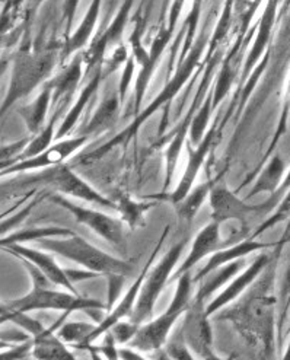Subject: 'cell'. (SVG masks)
Masks as SVG:
<instances>
[{
    "label": "cell",
    "mask_w": 290,
    "mask_h": 360,
    "mask_svg": "<svg viewBox=\"0 0 290 360\" xmlns=\"http://www.w3.org/2000/svg\"><path fill=\"white\" fill-rule=\"evenodd\" d=\"M290 241V225L279 243L273 247V258L256 283L245 292L237 305L226 307L216 314L219 321H229L248 345L260 349L267 360L275 357L277 345V296L275 280L282 250Z\"/></svg>",
    "instance_id": "6da1fadb"
},
{
    "label": "cell",
    "mask_w": 290,
    "mask_h": 360,
    "mask_svg": "<svg viewBox=\"0 0 290 360\" xmlns=\"http://www.w3.org/2000/svg\"><path fill=\"white\" fill-rule=\"evenodd\" d=\"M209 41H210V38L207 35V31L203 30L202 35L197 38V41L195 43V46H192L191 51L188 53V56L183 60L181 63H178L176 72H173V75L169 77V81L166 82V85L164 86V89L158 95V98L153 99L152 104L146 110H143L139 115L134 117L133 123L126 130H123L117 136H114L110 140V142H107L101 148L85 155L82 158V161L84 162H93V161H96V159H101L103 156H105L114 148L121 146V145L126 146L130 142V140L138 134L140 127L147 122V120L154 112H157L164 105H169L173 101V98L178 95L181 88L187 84V81L191 77V75L195 73V70L197 69V66L200 63V58L203 57L204 49L209 46Z\"/></svg>",
    "instance_id": "7a4b0ae2"
},
{
    "label": "cell",
    "mask_w": 290,
    "mask_h": 360,
    "mask_svg": "<svg viewBox=\"0 0 290 360\" xmlns=\"http://www.w3.org/2000/svg\"><path fill=\"white\" fill-rule=\"evenodd\" d=\"M192 288H195V282H192L191 271L183 274L177 282V289L172 296L169 308L159 316L143 324L127 345V347L140 353L164 350L173 326L177 324L181 316H184L191 304V299L195 296L192 295Z\"/></svg>",
    "instance_id": "3957f363"
},
{
    "label": "cell",
    "mask_w": 290,
    "mask_h": 360,
    "mask_svg": "<svg viewBox=\"0 0 290 360\" xmlns=\"http://www.w3.org/2000/svg\"><path fill=\"white\" fill-rule=\"evenodd\" d=\"M40 247L47 252L62 255L86 270L98 273L100 276L115 274L128 277L133 273V266L126 259L110 255L76 233L70 236L43 239L40 241Z\"/></svg>",
    "instance_id": "277c9868"
},
{
    "label": "cell",
    "mask_w": 290,
    "mask_h": 360,
    "mask_svg": "<svg viewBox=\"0 0 290 360\" xmlns=\"http://www.w3.org/2000/svg\"><path fill=\"white\" fill-rule=\"evenodd\" d=\"M57 54L51 50L19 51L13 60V69L8 94L2 103V115L19 99L31 95L40 85H46L57 65Z\"/></svg>",
    "instance_id": "5b68a950"
},
{
    "label": "cell",
    "mask_w": 290,
    "mask_h": 360,
    "mask_svg": "<svg viewBox=\"0 0 290 360\" xmlns=\"http://www.w3.org/2000/svg\"><path fill=\"white\" fill-rule=\"evenodd\" d=\"M108 311L107 305L96 299L84 297L67 290H55L54 288H32L21 297L2 304V314L32 312V311H60L72 314L74 311Z\"/></svg>",
    "instance_id": "8992f818"
},
{
    "label": "cell",
    "mask_w": 290,
    "mask_h": 360,
    "mask_svg": "<svg viewBox=\"0 0 290 360\" xmlns=\"http://www.w3.org/2000/svg\"><path fill=\"white\" fill-rule=\"evenodd\" d=\"M187 243L188 239H183L178 244L171 247V250L162 257L161 262L149 270L142 286L136 308H134V312L130 318V321L134 326L142 327L143 324L150 321L154 305H157L164 288L169 283L171 276L173 274V269H176L183 251L185 250Z\"/></svg>",
    "instance_id": "52a82bcc"
},
{
    "label": "cell",
    "mask_w": 290,
    "mask_h": 360,
    "mask_svg": "<svg viewBox=\"0 0 290 360\" xmlns=\"http://www.w3.org/2000/svg\"><path fill=\"white\" fill-rule=\"evenodd\" d=\"M220 58H222V50L218 51L213 57L207 62H204V73H203V79H202V84L196 92V96L192 98L191 105L187 111V114L184 115V118L181 120V123L177 126L176 130L171 131V139L168 142L166 150H165V164H166V171H165V181H164V191H166L171 187L172 183V178H173V172L177 169V162H178V158L180 153L183 150V146L187 140V134L190 133L191 124H192V120H195L197 111L200 110V107L203 105L204 99L207 96V94L210 92V84H211V79L215 77V69L216 66L220 63Z\"/></svg>",
    "instance_id": "ba28073f"
},
{
    "label": "cell",
    "mask_w": 290,
    "mask_h": 360,
    "mask_svg": "<svg viewBox=\"0 0 290 360\" xmlns=\"http://www.w3.org/2000/svg\"><path fill=\"white\" fill-rule=\"evenodd\" d=\"M50 202L59 205L65 210H67L74 221L89 228L93 233L105 239L107 243L114 245L119 250H126V233H124V222L121 219H115L107 213L100 210L88 209L84 206L76 205L72 200L62 194H50Z\"/></svg>",
    "instance_id": "9c48e42d"
},
{
    "label": "cell",
    "mask_w": 290,
    "mask_h": 360,
    "mask_svg": "<svg viewBox=\"0 0 290 360\" xmlns=\"http://www.w3.org/2000/svg\"><path fill=\"white\" fill-rule=\"evenodd\" d=\"M169 229H171L169 226H166V228L164 229L162 235H161L159 239H158L157 247L153 248L152 254L149 255L147 262H146L145 267L142 269L140 274H139L136 278H134L133 285L128 288V290L124 293V296L117 302V305H115V307L105 315L104 321H103L101 324L96 326V330H95L93 334L91 335L89 343L85 346V349H86L88 346H91V345H95L96 340L101 338L103 335H105L112 327H115L119 323L124 321V319H130V318H131V315H133V312H134V308H136L138 299H139L142 286H143L145 280H146V276H147L149 270L153 267L154 258H157V255L159 254V251H161V248H162V245H164V243H165V239H166V236H168V233H169ZM85 349H84V350H85Z\"/></svg>",
    "instance_id": "30bf717a"
},
{
    "label": "cell",
    "mask_w": 290,
    "mask_h": 360,
    "mask_svg": "<svg viewBox=\"0 0 290 360\" xmlns=\"http://www.w3.org/2000/svg\"><path fill=\"white\" fill-rule=\"evenodd\" d=\"M184 4L183 2H173L171 4V11H169V18H168V25H162L161 30L158 31L157 37L152 41L150 50H149V62L146 66L139 69V75L136 79V85H134V115H139L142 112V103L145 99V94L147 91V86L150 84V79L157 70L161 57L164 51L166 50L172 34L176 31L177 22L180 19V13L183 9Z\"/></svg>",
    "instance_id": "8fae6325"
},
{
    "label": "cell",
    "mask_w": 290,
    "mask_h": 360,
    "mask_svg": "<svg viewBox=\"0 0 290 360\" xmlns=\"http://www.w3.org/2000/svg\"><path fill=\"white\" fill-rule=\"evenodd\" d=\"M37 179L53 186L62 195H69L84 200V202L98 205L107 209H117L114 200L105 197L100 191H96L91 184H88L84 178L73 172L67 165H59L47 169L41 176Z\"/></svg>",
    "instance_id": "7c38bea8"
},
{
    "label": "cell",
    "mask_w": 290,
    "mask_h": 360,
    "mask_svg": "<svg viewBox=\"0 0 290 360\" xmlns=\"http://www.w3.org/2000/svg\"><path fill=\"white\" fill-rule=\"evenodd\" d=\"M207 304L192 296L191 304L184 314V323L180 333L188 349L199 359H204L213 353V331L210 326V316L206 311Z\"/></svg>",
    "instance_id": "4fadbf2b"
},
{
    "label": "cell",
    "mask_w": 290,
    "mask_h": 360,
    "mask_svg": "<svg viewBox=\"0 0 290 360\" xmlns=\"http://www.w3.org/2000/svg\"><path fill=\"white\" fill-rule=\"evenodd\" d=\"M222 131L220 123H215L213 126L210 127V130L206 133L203 142L197 146V148H192L188 142H187V148H188V161H187V167L184 169V174L180 179L178 186L176 187L171 194H168V200L173 205L177 206L180 202L188 195V193L195 188V183L197 179V175L202 169V167L204 165L206 159L209 156V153L211 152V149L215 148L216 145V140L219 139Z\"/></svg>",
    "instance_id": "5bb4252c"
},
{
    "label": "cell",
    "mask_w": 290,
    "mask_h": 360,
    "mask_svg": "<svg viewBox=\"0 0 290 360\" xmlns=\"http://www.w3.org/2000/svg\"><path fill=\"white\" fill-rule=\"evenodd\" d=\"M210 209L211 221L218 224H225L230 221L245 222L249 216L264 213L261 205H249L246 200H242L237 193L230 191L226 186H215L210 193Z\"/></svg>",
    "instance_id": "9a60e30c"
},
{
    "label": "cell",
    "mask_w": 290,
    "mask_h": 360,
    "mask_svg": "<svg viewBox=\"0 0 290 360\" xmlns=\"http://www.w3.org/2000/svg\"><path fill=\"white\" fill-rule=\"evenodd\" d=\"M273 254H261L258 255L253 263L248 264L238 276L232 278V282L225 286L219 295H216L211 301L207 304L206 311L209 316H213L219 314L222 309L229 307L232 302H235L239 296H242L248 288L256 283V280L261 276V273L267 269V266L272 262Z\"/></svg>",
    "instance_id": "2e32d148"
},
{
    "label": "cell",
    "mask_w": 290,
    "mask_h": 360,
    "mask_svg": "<svg viewBox=\"0 0 290 360\" xmlns=\"http://www.w3.org/2000/svg\"><path fill=\"white\" fill-rule=\"evenodd\" d=\"M89 137L88 136H77L66 140H60V142L54 143L50 149L43 152L41 155H38L35 158L27 159V161L18 162L9 168L2 169V175H9V174H19V172H27L32 169H44V168H54L62 165L67 158H70L74 152L79 150L84 145L88 143Z\"/></svg>",
    "instance_id": "e0dca14e"
},
{
    "label": "cell",
    "mask_w": 290,
    "mask_h": 360,
    "mask_svg": "<svg viewBox=\"0 0 290 360\" xmlns=\"http://www.w3.org/2000/svg\"><path fill=\"white\" fill-rule=\"evenodd\" d=\"M4 250L15 255L16 258H22L32 263L35 267H38L43 271V274L54 286H59L70 293L79 295L76 290V286L69 280L66 270H63L59 264L55 263L51 252H47L44 250L31 248V247H24V245H9V247H5Z\"/></svg>",
    "instance_id": "ac0fdd59"
},
{
    "label": "cell",
    "mask_w": 290,
    "mask_h": 360,
    "mask_svg": "<svg viewBox=\"0 0 290 360\" xmlns=\"http://www.w3.org/2000/svg\"><path fill=\"white\" fill-rule=\"evenodd\" d=\"M225 247H222V239H220V224L211 221L210 224H207L203 229H200L195 238V241L191 244V250L187 255V258L183 262V264L173 271V274L171 276V282H178V278L185 274L190 273L192 267H196L203 258L218 252L219 250H222Z\"/></svg>",
    "instance_id": "d6986e66"
},
{
    "label": "cell",
    "mask_w": 290,
    "mask_h": 360,
    "mask_svg": "<svg viewBox=\"0 0 290 360\" xmlns=\"http://www.w3.org/2000/svg\"><path fill=\"white\" fill-rule=\"evenodd\" d=\"M277 5H279L277 2H268L263 16L260 18L253 47H251V50H249V53L245 58L244 68H242V73H241V82L242 84L246 82V79L249 77V75L254 72V69L261 62V58L270 50L268 44H270V39H272L273 27H275V22H276Z\"/></svg>",
    "instance_id": "ffe728a7"
},
{
    "label": "cell",
    "mask_w": 290,
    "mask_h": 360,
    "mask_svg": "<svg viewBox=\"0 0 290 360\" xmlns=\"http://www.w3.org/2000/svg\"><path fill=\"white\" fill-rule=\"evenodd\" d=\"M272 247H275V244L258 243V241H256V239L248 236L246 239H244V241H239L230 247H225V248L219 250L218 252L211 254L209 262L196 273L195 277H192V282H195V285H197L203 277H206L211 271H215L216 269H219L228 263L237 262V259L245 258L246 255H251L257 251H264V250L272 248Z\"/></svg>",
    "instance_id": "44dd1931"
},
{
    "label": "cell",
    "mask_w": 290,
    "mask_h": 360,
    "mask_svg": "<svg viewBox=\"0 0 290 360\" xmlns=\"http://www.w3.org/2000/svg\"><path fill=\"white\" fill-rule=\"evenodd\" d=\"M84 68V56L82 53H77L59 75L50 79L47 85L50 86L53 94L51 105H66L70 101L72 95L81 84Z\"/></svg>",
    "instance_id": "7402d4cb"
},
{
    "label": "cell",
    "mask_w": 290,
    "mask_h": 360,
    "mask_svg": "<svg viewBox=\"0 0 290 360\" xmlns=\"http://www.w3.org/2000/svg\"><path fill=\"white\" fill-rule=\"evenodd\" d=\"M70 314H65L59 321L46 328L40 335L34 337L32 359L35 360H77L74 353L57 335V330L66 321Z\"/></svg>",
    "instance_id": "603a6c76"
},
{
    "label": "cell",
    "mask_w": 290,
    "mask_h": 360,
    "mask_svg": "<svg viewBox=\"0 0 290 360\" xmlns=\"http://www.w3.org/2000/svg\"><path fill=\"white\" fill-rule=\"evenodd\" d=\"M245 267H246L245 258H241V259H237V262L228 263L216 269L215 271H211L197 283L199 288L195 293V297L209 304L211 301V296H213L218 290H222L225 286H228L232 282V278L238 276Z\"/></svg>",
    "instance_id": "cb8c5ba5"
},
{
    "label": "cell",
    "mask_w": 290,
    "mask_h": 360,
    "mask_svg": "<svg viewBox=\"0 0 290 360\" xmlns=\"http://www.w3.org/2000/svg\"><path fill=\"white\" fill-rule=\"evenodd\" d=\"M104 81V73H103V66L100 69H96L93 76L91 77V81L84 86V89L81 91L79 96H77V99L74 101V104L72 105V108L67 111L65 120L62 122L60 127L57 129V133H55V140H60L63 137H66L76 126L77 120L81 118L84 110L86 108V105L92 101V98L95 96V94L98 92L101 84Z\"/></svg>",
    "instance_id": "d4e9b609"
},
{
    "label": "cell",
    "mask_w": 290,
    "mask_h": 360,
    "mask_svg": "<svg viewBox=\"0 0 290 360\" xmlns=\"http://www.w3.org/2000/svg\"><path fill=\"white\" fill-rule=\"evenodd\" d=\"M121 99L119 95V91H114L111 94H107L103 101L100 103L98 108L93 112L91 117L89 123L85 126V129L81 130L82 136H93V134H100L103 131H107L119 117L120 107H121Z\"/></svg>",
    "instance_id": "484cf974"
},
{
    "label": "cell",
    "mask_w": 290,
    "mask_h": 360,
    "mask_svg": "<svg viewBox=\"0 0 290 360\" xmlns=\"http://www.w3.org/2000/svg\"><path fill=\"white\" fill-rule=\"evenodd\" d=\"M286 164L279 155L270 158L263 169L257 174V179L254 186L246 194V200L253 198L260 194H276L283 183Z\"/></svg>",
    "instance_id": "4316f807"
},
{
    "label": "cell",
    "mask_w": 290,
    "mask_h": 360,
    "mask_svg": "<svg viewBox=\"0 0 290 360\" xmlns=\"http://www.w3.org/2000/svg\"><path fill=\"white\" fill-rule=\"evenodd\" d=\"M51 101H53V94H51L50 86L46 84L43 86L41 92L38 94V96L31 104L18 108V114L21 115L28 131L32 136H37L47 126L46 120H47V112H48Z\"/></svg>",
    "instance_id": "83f0119b"
},
{
    "label": "cell",
    "mask_w": 290,
    "mask_h": 360,
    "mask_svg": "<svg viewBox=\"0 0 290 360\" xmlns=\"http://www.w3.org/2000/svg\"><path fill=\"white\" fill-rule=\"evenodd\" d=\"M100 2H92L86 15L84 16L81 25L77 27V30L67 38L66 44L63 46V58H67L72 54L79 53L88 43L92 37V32L96 27V22H98L100 18Z\"/></svg>",
    "instance_id": "f1b7e54d"
},
{
    "label": "cell",
    "mask_w": 290,
    "mask_h": 360,
    "mask_svg": "<svg viewBox=\"0 0 290 360\" xmlns=\"http://www.w3.org/2000/svg\"><path fill=\"white\" fill-rule=\"evenodd\" d=\"M74 232H72L69 228L63 226H31L28 229H19L15 232H11L9 235L2 236V248L9 245H21L24 243H34V241H43V239L48 238H62V236H70Z\"/></svg>",
    "instance_id": "f546056e"
},
{
    "label": "cell",
    "mask_w": 290,
    "mask_h": 360,
    "mask_svg": "<svg viewBox=\"0 0 290 360\" xmlns=\"http://www.w3.org/2000/svg\"><path fill=\"white\" fill-rule=\"evenodd\" d=\"M114 203L117 206V210L121 216V221L130 228V229H136L143 225L145 222V216L146 213L158 205L157 202H136L133 200L128 194L126 193H119L114 198Z\"/></svg>",
    "instance_id": "4dcf8cb0"
},
{
    "label": "cell",
    "mask_w": 290,
    "mask_h": 360,
    "mask_svg": "<svg viewBox=\"0 0 290 360\" xmlns=\"http://www.w3.org/2000/svg\"><path fill=\"white\" fill-rule=\"evenodd\" d=\"M65 108H66V105H59V107H57V110L53 112V117L48 120L47 126L40 133H38L37 136H34L31 139V142L27 146L25 152L16 159L15 164L27 161V159H31V158H35L38 155H41L43 152H46L47 149H50L53 146V142L55 140V133H57L55 129H59V127H55L57 120L60 118V114L63 112Z\"/></svg>",
    "instance_id": "1f68e13d"
},
{
    "label": "cell",
    "mask_w": 290,
    "mask_h": 360,
    "mask_svg": "<svg viewBox=\"0 0 290 360\" xmlns=\"http://www.w3.org/2000/svg\"><path fill=\"white\" fill-rule=\"evenodd\" d=\"M215 187V181H206L200 186H196L192 188L188 195L180 202L176 207H177V216L181 219V221L191 224L195 221L196 214L199 213V210L202 209V206L204 205L206 198L210 197L211 190Z\"/></svg>",
    "instance_id": "d6a6232c"
},
{
    "label": "cell",
    "mask_w": 290,
    "mask_h": 360,
    "mask_svg": "<svg viewBox=\"0 0 290 360\" xmlns=\"http://www.w3.org/2000/svg\"><path fill=\"white\" fill-rule=\"evenodd\" d=\"M98 324L82 323V321H69L63 323L60 328L57 330V335L66 345H72L76 349L84 350L85 346L89 343V338L96 330Z\"/></svg>",
    "instance_id": "836d02e7"
},
{
    "label": "cell",
    "mask_w": 290,
    "mask_h": 360,
    "mask_svg": "<svg viewBox=\"0 0 290 360\" xmlns=\"http://www.w3.org/2000/svg\"><path fill=\"white\" fill-rule=\"evenodd\" d=\"M277 296V349L283 347V337H284V323L290 312V259L282 274V280L279 285Z\"/></svg>",
    "instance_id": "e575fe53"
},
{
    "label": "cell",
    "mask_w": 290,
    "mask_h": 360,
    "mask_svg": "<svg viewBox=\"0 0 290 360\" xmlns=\"http://www.w3.org/2000/svg\"><path fill=\"white\" fill-rule=\"evenodd\" d=\"M211 112H213V89H210L203 105L197 111L195 120H192V124L190 129V139H188V143L192 148H197L203 142L206 133L209 131L207 126L210 122Z\"/></svg>",
    "instance_id": "d590c367"
},
{
    "label": "cell",
    "mask_w": 290,
    "mask_h": 360,
    "mask_svg": "<svg viewBox=\"0 0 290 360\" xmlns=\"http://www.w3.org/2000/svg\"><path fill=\"white\" fill-rule=\"evenodd\" d=\"M289 112H290V75H289V85H287V94H286V99H284V103H283V110H282V112H280V118H279V124H277V130H276V134H275V139H273V142L270 143V146H268V150L265 152V155L263 156V159H261V162H260V165L257 167V169L251 174V175H248L246 178H245V181L242 183V186L238 188V191H241L242 188H245L251 181H253V179L257 176V174L261 171V167H264L265 164H267V161L270 158H272V153H273V150L276 149V146L279 145V142H280V139H282V136L286 133V129H287V118H289Z\"/></svg>",
    "instance_id": "8d00e7d4"
},
{
    "label": "cell",
    "mask_w": 290,
    "mask_h": 360,
    "mask_svg": "<svg viewBox=\"0 0 290 360\" xmlns=\"http://www.w3.org/2000/svg\"><path fill=\"white\" fill-rule=\"evenodd\" d=\"M232 2H228L222 11V15L219 18V21L216 24V28L213 30V32H211V37H210V41H209V46H207V51H206V58L204 62H207V60H210L211 57H213L219 50L220 46H223L225 39H226V35L229 34V30H230V24H232Z\"/></svg>",
    "instance_id": "74e56055"
},
{
    "label": "cell",
    "mask_w": 290,
    "mask_h": 360,
    "mask_svg": "<svg viewBox=\"0 0 290 360\" xmlns=\"http://www.w3.org/2000/svg\"><path fill=\"white\" fill-rule=\"evenodd\" d=\"M200 8H202V4L200 2H195L192 4V8H191V12L188 13L187 19H185V24H187V34H185V38H184V44H183V50L180 53V62L181 63L183 60L188 56V53L191 51L192 46H195V34H196V30H197V25H199V18H200Z\"/></svg>",
    "instance_id": "f35d334b"
},
{
    "label": "cell",
    "mask_w": 290,
    "mask_h": 360,
    "mask_svg": "<svg viewBox=\"0 0 290 360\" xmlns=\"http://www.w3.org/2000/svg\"><path fill=\"white\" fill-rule=\"evenodd\" d=\"M289 216H290V190L286 193L284 198L282 200L280 205L276 207V212H275L272 216H268V217L265 219V221H263V224L256 229V232H254L253 235H249V238L256 239L257 236H260L261 233H264L267 229L273 228V226H276L277 224L283 222L284 219H287Z\"/></svg>",
    "instance_id": "ab89813d"
},
{
    "label": "cell",
    "mask_w": 290,
    "mask_h": 360,
    "mask_svg": "<svg viewBox=\"0 0 290 360\" xmlns=\"http://www.w3.org/2000/svg\"><path fill=\"white\" fill-rule=\"evenodd\" d=\"M164 352L169 360H197V356L188 349L180 331L176 335L169 337Z\"/></svg>",
    "instance_id": "60d3db41"
},
{
    "label": "cell",
    "mask_w": 290,
    "mask_h": 360,
    "mask_svg": "<svg viewBox=\"0 0 290 360\" xmlns=\"http://www.w3.org/2000/svg\"><path fill=\"white\" fill-rule=\"evenodd\" d=\"M43 200H44V194L37 195L28 206H25L24 209L19 210L16 214H13V216H11V217H8V219H4V221H2V235H4V236H5V233L9 235V232H11L12 229H15L16 226L21 225V224L25 221V219H27V216L32 212V209H34L38 203H41Z\"/></svg>",
    "instance_id": "b9f144b4"
},
{
    "label": "cell",
    "mask_w": 290,
    "mask_h": 360,
    "mask_svg": "<svg viewBox=\"0 0 290 360\" xmlns=\"http://www.w3.org/2000/svg\"><path fill=\"white\" fill-rule=\"evenodd\" d=\"M128 58H130V57H128V54H127V46H124V44L121 43L119 47H115V49L111 51L110 57L105 58V62H104V65H103L104 79H105L108 75L114 73L115 70H119V68H121L123 65H126Z\"/></svg>",
    "instance_id": "7bdbcfd3"
},
{
    "label": "cell",
    "mask_w": 290,
    "mask_h": 360,
    "mask_svg": "<svg viewBox=\"0 0 290 360\" xmlns=\"http://www.w3.org/2000/svg\"><path fill=\"white\" fill-rule=\"evenodd\" d=\"M34 338L28 340L25 343L12 345L11 347H6L2 350L0 354V360H28L32 357L34 352Z\"/></svg>",
    "instance_id": "ee69618b"
},
{
    "label": "cell",
    "mask_w": 290,
    "mask_h": 360,
    "mask_svg": "<svg viewBox=\"0 0 290 360\" xmlns=\"http://www.w3.org/2000/svg\"><path fill=\"white\" fill-rule=\"evenodd\" d=\"M139 328L140 327L134 326L130 321V319H127V321L124 319V321H121L115 327H112L108 333L112 334V337L115 338V342H117V345H128L131 340H133V337L136 335Z\"/></svg>",
    "instance_id": "f6af8a7d"
},
{
    "label": "cell",
    "mask_w": 290,
    "mask_h": 360,
    "mask_svg": "<svg viewBox=\"0 0 290 360\" xmlns=\"http://www.w3.org/2000/svg\"><path fill=\"white\" fill-rule=\"evenodd\" d=\"M134 69H136V62H134V58L130 56V58L127 60V63L124 65V68H123V70H121L120 84H119V89H117V91H119V95H120V99H121V104L124 103L127 91H128V88H130V85H131Z\"/></svg>",
    "instance_id": "bcb514c9"
},
{
    "label": "cell",
    "mask_w": 290,
    "mask_h": 360,
    "mask_svg": "<svg viewBox=\"0 0 290 360\" xmlns=\"http://www.w3.org/2000/svg\"><path fill=\"white\" fill-rule=\"evenodd\" d=\"M107 277H108V304H107V308L110 311L115 307V302L120 301L119 296L121 293L126 277L115 276V274L114 276H107Z\"/></svg>",
    "instance_id": "7dc6e473"
},
{
    "label": "cell",
    "mask_w": 290,
    "mask_h": 360,
    "mask_svg": "<svg viewBox=\"0 0 290 360\" xmlns=\"http://www.w3.org/2000/svg\"><path fill=\"white\" fill-rule=\"evenodd\" d=\"M32 337L19 327H12L8 330H2V343H12V345H19V343H25Z\"/></svg>",
    "instance_id": "c3c4849f"
},
{
    "label": "cell",
    "mask_w": 290,
    "mask_h": 360,
    "mask_svg": "<svg viewBox=\"0 0 290 360\" xmlns=\"http://www.w3.org/2000/svg\"><path fill=\"white\" fill-rule=\"evenodd\" d=\"M66 274H67L69 280L73 285L84 282V280H91V278H95V277L100 276L98 273H93V271L86 270V269H74V270L73 269H66Z\"/></svg>",
    "instance_id": "681fc988"
},
{
    "label": "cell",
    "mask_w": 290,
    "mask_h": 360,
    "mask_svg": "<svg viewBox=\"0 0 290 360\" xmlns=\"http://www.w3.org/2000/svg\"><path fill=\"white\" fill-rule=\"evenodd\" d=\"M120 356H121V360H149L147 357L143 356V353L130 347L120 349Z\"/></svg>",
    "instance_id": "f907efd6"
},
{
    "label": "cell",
    "mask_w": 290,
    "mask_h": 360,
    "mask_svg": "<svg viewBox=\"0 0 290 360\" xmlns=\"http://www.w3.org/2000/svg\"><path fill=\"white\" fill-rule=\"evenodd\" d=\"M85 350H88V352H89V354H91V360H105L100 352H96V350H95V347H93V346H88Z\"/></svg>",
    "instance_id": "816d5d0a"
},
{
    "label": "cell",
    "mask_w": 290,
    "mask_h": 360,
    "mask_svg": "<svg viewBox=\"0 0 290 360\" xmlns=\"http://www.w3.org/2000/svg\"><path fill=\"white\" fill-rule=\"evenodd\" d=\"M234 354H232V356H228V357H222V356H219L218 353H210L209 356H206L203 360H234Z\"/></svg>",
    "instance_id": "f5cc1de1"
},
{
    "label": "cell",
    "mask_w": 290,
    "mask_h": 360,
    "mask_svg": "<svg viewBox=\"0 0 290 360\" xmlns=\"http://www.w3.org/2000/svg\"><path fill=\"white\" fill-rule=\"evenodd\" d=\"M280 360H290V337H289V342H287V346L284 349V353L282 356Z\"/></svg>",
    "instance_id": "db71d44e"
},
{
    "label": "cell",
    "mask_w": 290,
    "mask_h": 360,
    "mask_svg": "<svg viewBox=\"0 0 290 360\" xmlns=\"http://www.w3.org/2000/svg\"><path fill=\"white\" fill-rule=\"evenodd\" d=\"M286 333H290V324H289V327H287V330H286Z\"/></svg>",
    "instance_id": "11a10c76"
},
{
    "label": "cell",
    "mask_w": 290,
    "mask_h": 360,
    "mask_svg": "<svg viewBox=\"0 0 290 360\" xmlns=\"http://www.w3.org/2000/svg\"><path fill=\"white\" fill-rule=\"evenodd\" d=\"M34 360H35V359H34Z\"/></svg>",
    "instance_id": "9f6ffc18"
}]
</instances>
